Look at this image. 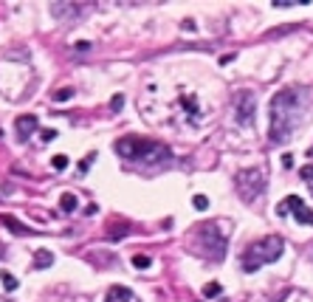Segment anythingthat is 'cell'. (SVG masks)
Returning a JSON list of instances; mask_svg holds the SVG:
<instances>
[{
    "label": "cell",
    "instance_id": "24",
    "mask_svg": "<svg viewBox=\"0 0 313 302\" xmlns=\"http://www.w3.org/2000/svg\"><path fill=\"white\" fill-rule=\"evenodd\" d=\"M3 254H6V246H3V243H0V257H3Z\"/></svg>",
    "mask_w": 313,
    "mask_h": 302
},
{
    "label": "cell",
    "instance_id": "13",
    "mask_svg": "<svg viewBox=\"0 0 313 302\" xmlns=\"http://www.w3.org/2000/svg\"><path fill=\"white\" fill-rule=\"evenodd\" d=\"M220 291H223V288H220L218 283H206V285H203V297H206V300H215Z\"/></svg>",
    "mask_w": 313,
    "mask_h": 302
},
{
    "label": "cell",
    "instance_id": "14",
    "mask_svg": "<svg viewBox=\"0 0 313 302\" xmlns=\"http://www.w3.org/2000/svg\"><path fill=\"white\" fill-rule=\"evenodd\" d=\"M192 206L203 212V209H209V198H206V195H195V198H192Z\"/></svg>",
    "mask_w": 313,
    "mask_h": 302
},
{
    "label": "cell",
    "instance_id": "18",
    "mask_svg": "<svg viewBox=\"0 0 313 302\" xmlns=\"http://www.w3.org/2000/svg\"><path fill=\"white\" fill-rule=\"evenodd\" d=\"M71 96H74V91H71V88H65V91H57V94H54V99H57V102H65V99H71Z\"/></svg>",
    "mask_w": 313,
    "mask_h": 302
},
{
    "label": "cell",
    "instance_id": "15",
    "mask_svg": "<svg viewBox=\"0 0 313 302\" xmlns=\"http://www.w3.org/2000/svg\"><path fill=\"white\" fill-rule=\"evenodd\" d=\"M0 280H3V285H6V291H14V288H17V280H14L11 274H6V271L0 274Z\"/></svg>",
    "mask_w": 313,
    "mask_h": 302
},
{
    "label": "cell",
    "instance_id": "10",
    "mask_svg": "<svg viewBox=\"0 0 313 302\" xmlns=\"http://www.w3.org/2000/svg\"><path fill=\"white\" fill-rule=\"evenodd\" d=\"M0 220H3V223L9 226V229H11L14 234H31V229H26V226H20L17 220H14V217H9V215H3Z\"/></svg>",
    "mask_w": 313,
    "mask_h": 302
},
{
    "label": "cell",
    "instance_id": "7",
    "mask_svg": "<svg viewBox=\"0 0 313 302\" xmlns=\"http://www.w3.org/2000/svg\"><path fill=\"white\" fill-rule=\"evenodd\" d=\"M254 110H257V99H254V94H251V91H243V94L237 96V104H235L237 124L251 127V124H254Z\"/></svg>",
    "mask_w": 313,
    "mask_h": 302
},
{
    "label": "cell",
    "instance_id": "5",
    "mask_svg": "<svg viewBox=\"0 0 313 302\" xmlns=\"http://www.w3.org/2000/svg\"><path fill=\"white\" fill-rule=\"evenodd\" d=\"M237 192L243 195V201L254 203V201L265 192V170L254 167V170H243V173H237Z\"/></svg>",
    "mask_w": 313,
    "mask_h": 302
},
{
    "label": "cell",
    "instance_id": "11",
    "mask_svg": "<svg viewBox=\"0 0 313 302\" xmlns=\"http://www.w3.org/2000/svg\"><path fill=\"white\" fill-rule=\"evenodd\" d=\"M60 206H62V212H74V209H77V195L65 192V195L60 198Z\"/></svg>",
    "mask_w": 313,
    "mask_h": 302
},
{
    "label": "cell",
    "instance_id": "23",
    "mask_svg": "<svg viewBox=\"0 0 313 302\" xmlns=\"http://www.w3.org/2000/svg\"><path fill=\"white\" fill-rule=\"evenodd\" d=\"M302 178H305V181H311V178H313V167H305V170H302Z\"/></svg>",
    "mask_w": 313,
    "mask_h": 302
},
{
    "label": "cell",
    "instance_id": "2",
    "mask_svg": "<svg viewBox=\"0 0 313 302\" xmlns=\"http://www.w3.org/2000/svg\"><path fill=\"white\" fill-rule=\"evenodd\" d=\"M116 153L130 161L136 167H166L172 161V153L169 147L161 144V141H153V138H141V136H124L116 141Z\"/></svg>",
    "mask_w": 313,
    "mask_h": 302
},
{
    "label": "cell",
    "instance_id": "17",
    "mask_svg": "<svg viewBox=\"0 0 313 302\" xmlns=\"http://www.w3.org/2000/svg\"><path fill=\"white\" fill-rule=\"evenodd\" d=\"M51 164L57 167V170H65V167H68V156H54Z\"/></svg>",
    "mask_w": 313,
    "mask_h": 302
},
{
    "label": "cell",
    "instance_id": "1",
    "mask_svg": "<svg viewBox=\"0 0 313 302\" xmlns=\"http://www.w3.org/2000/svg\"><path fill=\"white\" fill-rule=\"evenodd\" d=\"M305 104H308V91L305 88H282L271 96L268 104V116H271V127L268 138L271 144H282L294 136L296 124L302 119Z\"/></svg>",
    "mask_w": 313,
    "mask_h": 302
},
{
    "label": "cell",
    "instance_id": "8",
    "mask_svg": "<svg viewBox=\"0 0 313 302\" xmlns=\"http://www.w3.org/2000/svg\"><path fill=\"white\" fill-rule=\"evenodd\" d=\"M37 127H40V119H37L34 113H26V116L14 119V136H17L20 144H26L28 138H31V133H37Z\"/></svg>",
    "mask_w": 313,
    "mask_h": 302
},
{
    "label": "cell",
    "instance_id": "3",
    "mask_svg": "<svg viewBox=\"0 0 313 302\" xmlns=\"http://www.w3.org/2000/svg\"><path fill=\"white\" fill-rule=\"evenodd\" d=\"M189 249L195 254H200L203 260L223 263V257H226V232L220 229L218 220H206V223H200L198 229L189 232Z\"/></svg>",
    "mask_w": 313,
    "mask_h": 302
},
{
    "label": "cell",
    "instance_id": "16",
    "mask_svg": "<svg viewBox=\"0 0 313 302\" xmlns=\"http://www.w3.org/2000/svg\"><path fill=\"white\" fill-rule=\"evenodd\" d=\"M133 266H136V268H150V257H144V254H136V257H133Z\"/></svg>",
    "mask_w": 313,
    "mask_h": 302
},
{
    "label": "cell",
    "instance_id": "22",
    "mask_svg": "<svg viewBox=\"0 0 313 302\" xmlns=\"http://www.w3.org/2000/svg\"><path fill=\"white\" fill-rule=\"evenodd\" d=\"M90 164H93V156H90V158H85V161L79 164V173H85V170H87V167H90Z\"/></svg>",
    "mask_w": 313,
    "mask_h": 302
},
{
    "label": "cell",
    "instance_id": "9",
    "mask_svg": "<svg viewBox=\"0 0 313 302\" xmlns=\"http://www.w3.org/2000/svg\"><path fill=\"white\" fill-rule=\"evenodd\" d=\"M104 302H139V300H136L124 285H113V288L107 291V297H104Z\"/></svg>",
    "mask_w": 313,
    "mask_h": 302
},
{
    "label": "cell",
    "instance_id": "6",
    "mask_svg": "<svg viewBox=\"0 0 313 302\" xmlns=\"http://www.w3.org/2000/svg\"><path fill=\"white\" fill-rule=\"evenodd\" d=\"M288 212H291V215H294L302 226H313V212L305 206V201H302V198H296V195H288V198L277 206V215H288Z\"/></svg>",
    "mask_w": 313,
    "mask_h": 302
},
{
    "label": "cell",
    "instance_id": "12",
    "mask_svg": "<svg viewBox=\"0 0 313 302\" xmlns=\"http://www.w3.org/2000/svg\"><path fill=\"white\" fill-rule=\"evenodd\" d=\"M51 263H54L51 251H37V257H34V266H37V268H48Z\"/></svg>",
    "mask_w": 313,
    "mask_h": 302
},
{
    "label": "cell",
    "instance_id": "20",
    "mask_svg": "<svg viewBox=\"0 0 313 302\" xmlns=\"http://www.w3.org/2000/svg\"><path fill=\"white\" fill-rule=\"evenodd\" d=\"M122 104H124V99H122V96H113V113H119V110H122Z\"/></svg>",
    "mask_w": 313,
    "mask_h": 302
},
{
    "label": "cell",
    "instance_id": "19",
    "mask_svg": "<svg viewBox=\"0 0 313 302\" xmlns=\"http://www.w3.org/2000/svg\"><path fill=\"white\" fill-rule=\"evenodd\" d=\"M54 138H57V130H43V141H54Z\"/></svg>",
    "mask_w": 313,
    "mask_h": 302
},
{
    "label": "cell",
    "instance_id": "21",
    "mask_svg": "<svg viewBox=\"0 0 313 302\" xmlns=\"http://www.w3.org/2000/svg\"><path fill=\"white\" fill-rule=\"evenodd\" d=\"M282 167H285V170H291V167H294V156H282Z\"/></svg>",
    "mask_w": 313,
    "mask_h": 302
},
{
    "label": "cell",
    "instance_id": "4",
    "mask_svg": "<svg viewBox=\"0 0 313 302\" xmlns=\"http://www.w3.org/2000/svg\"><path fill=\"white\" fill-rule=\"evenodd\" d=\"M282 251H285V240H282L279 234H268V237L254 240V243L245 246V251L240 254V266H243L245 274H254V271H260L265 263L279 260Z\"/></svg>",
    "mask_w": 313,
    "mask_h": 302
}]
</instances>
